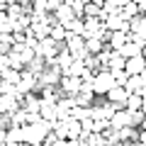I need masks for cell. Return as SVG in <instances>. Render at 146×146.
<instances>
[{"label": "cell", "mask_w": 146, "mask_h": 146, "mask_svg": "<svg viewBox=\"0 0 146 146\" xmlns=\"http://www.w3.org/2000/svg\"><path fill=\"white\" fill-rule=\"evenodd\" d=\"M110 76H112V80H115V85H122V88H124L127 78H129L124 68H117V71H110Z\"/></svg>", "instance_id": "8"}, {"label": "cell", "mask_w": 146, "mask_h": 146, "mask_svg": "<svg viewBox=\"0 0 146 146\" xmlns=\"http://www.w3.org/2000/svg\"><path fill=\"white\" fill-rule=\"evenodd\" d=\"M10 49H12V39H10V34H3L0 32V54H10Z\"/></svg>", "instance_id": "9"}, {"label": "cell", "mask_w": 146, "mask_h": 146, "mask_svg": "<svg viewBox=\"0 0 146 146\" xmlns=\"http://www.w3.org/2000/svg\"><path fill=\"white\" fill-rule=\"evenodd\" d=\"M124 90L127 95L136 93V95H144V73H139V76H129L124 83Z\"/></svg>", "instance_id": "2"}, {"label": "cell", "mask_w": 146, "mask_h": 146, "mask_svg": "<svg viewBox=\"0 0 146 146\" xmlns=\"http://www.w3.org/2000/svg\"><path fill=\"white\" fill-rule=\"evenodd\" d=\"M124 71L127 76H139V73H144V56H131L124 61Z\"/></svg>", "instance_id": "4"}, {"label": "cell", "mask_w": 146, "mask_h": 146, "mask_svg": "<svg viewBox=\"0 0 146 146\" xmlns=\"http://www.w3.org/2000/svg\"><path fill=\"white\" fill-rule=\"evenodd\" d=\"M129 32L136 36H144V12H136L129 20Z\"/></svg>", "instance_id": "5"}, {"label": "cell", "mask_w": 146, "mask_h": 146, "mask_svg": "<svg viewBox=\"0 0 146 146\" xmlns=\"http://www.w3.org/2000/svg\"><path fill=\"white\" fill-rule=\"evenodd\" d=\"M112 85H115V80H112L110 71H102V73H98V76H93V90L95 93H107Z\"/></svg>", "instance_id": "1"}, {"label": "cell", "mask_w": 146, "mask_h": 146, "mask_svg": "<svg viewBox=\"0 0 146 146\" xmlns=\"http://www.w3.org/2000/svg\"><path fill=\"white\" fill-rule=\"evenodd\" d=\"M124 42H127V34H124V32L117 29V32H112V34H110V46L115 49V51H117L119 46H124Z\"/></svg>", "instance_id": "7"}, {"label": "cell", "mask_w": 146, "mask_h": 146, "mask_svg": "<svg viewBox=\"0 0 146 146\" xmlns=\"http://www.w3.org/2000/svg\"><path fill=\"white\" fill-rule=\"evenodd\" d=\"M83 25H85V36H100L105 29V25L98 17H83Z\"/></svg>", "instance_id": "3"}, {"label": "cell", "mask_w": 146, "mask_h": 146, "mask_svg": "<svg viewBox=\"0 0 146 146\" xmlns=\"http://www.w3.org/2000/svg\"><path fill=\"white\" fill-rule=\"evenodd\" d=\"M127 110L129 112H139V110H144V95H136V93H131V95H127Z\"/></svg>", "instance_id": "6"}]
</instances>
